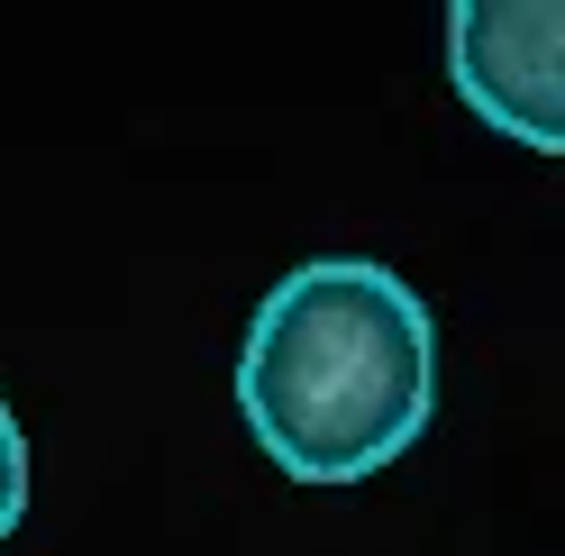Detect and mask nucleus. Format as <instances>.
I'll list each match as a JSON object with an SVG mask.
<instances>
[{
  "label": "nucleus",
  "instance_id": "nucleus-2",
  "mask_svg": "<svg viewBox=\"0 0 565 556\" xmlns=\"http://www.w3.org/2000/svg\"><path fill=\"white\" fill-rule=\"evenodd\" d=\"M447 83L483 128L556 156L565 147V10L556 0H456Z\"/></svg>",
  "mask_w": 565,
  "mask_h": 556
},
{
  "label": "nucleus",
  "instance_id": "nucleus-3",
  "mask_svg": "<svg viewBox=\"0 0 565 556\" xmlns=\"http://www.w3.org/2000/svg\"><path fill=\"white\" fill-rule=\"evenodd\" d=\"M28 520V438L10 420V402H0V538H10Z\"/></svg>",
  "mask_w": 565,
  "mask_h": 556
},
{
  "label": "nucleus",
  "instance_id": "nucleus-1",
  "mask_svg": "<svg viewBox=\"0 0 565 556\" xmlns=\"http://www.w3.org/2000/svg\"><path fill=\"white\" fill-rule=\"evenodd\" d=\"M237 410L292 483H365L438 410V320L393 265L320 256L256 301Z\"/></svg>",
  "mask_w": 565,
  "mask_h": 556
}]
</instances>
